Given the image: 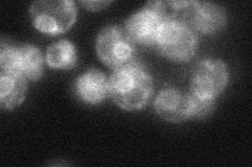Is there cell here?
<instances>
[{"label":"cell","instance_id":"cell-13","mask_svg":"<svg viewBox=\"0 0 252 167\" xmlns=\"http://www.w3.org/2000/svg\"><path fill=\"white\" fill-rule=\"evenodd\" d=\"M191 100V118H205L210 115L215 108L216 99L204 98L189 93Z\"/></svg>","mask_w":252,"mask_h":167},{"label":"cell","instance_id":"cell-7","mask_svg":"<svg viewBox=\"0 0 252 167\" xmlns=\"http://www.w3.org/2000/svg\"><path fill=\"white\" fill-rule=\"evenodd\" d=\"M229 82V71L220 60H204L192 71L190 93L204 98L216 99Z\"/></svg>","mask_w":252,"mask_h":167},{"label":"cell","instance_id":"cell-11","mask_svg":"<svg viewBox=\"0 0 252 167\" xmlns=\"http://www.w3.org/2000/svg\"><path fill=\"white\" fill-rule=\"evenodd\" d=\"M27 79L21 75L1 72L0 74V106L3 110H13L26 98Z\"/></svg>","mask_w":252,"mask_h":167},{"label":"cell","instance_id":"cell-14","mask_svg":"<svg viewBox=\"0 0 252 167\" xmlns=\"http://www.w3.org/2000/svg\"><path fill=\"white\" fill-rule=\"evenodd\" d=\"M110 1H99V0H93V1H81V4L90 11H100L105 9L106 6H108Z\"/></svg>","mask_w":252,"mask_h":167},{"label":"cell","instance_id":"cell-2","mask_svg":"<svg viewBox=\"0 0 252 167\" xmlns=\"http://www.w3.org/2000/svg\"><path fill=\"white\" fill-rule=\"evenodd\" d=\"M156 45L167 59L175 62H188L198 50L199 41L196 34L182 20L170 18L162 23Z\"/></svg>","mask_w":252,"mask_h":167},{"label":"cell","instance_id":"cell-1","mask_svg":"<svg viewBox=\"0 0 252 167\" xmlns=\"http://www.w3.org/2000/svg\"><path fill=\"white\" fill-rule=\"evenodd\" d=\"M154 93L153 78L138 62L116 69L109 77V96L126 111L143 109Z\"/></svg>","mask_w":252,"mask_h":167},{"label":"cell","instance_id":"cell-5","mask_svg":"<svg viewBox=\"0 0 252 167\" xmlns=\"http://www.w3.org/2000/svg\"><path fill=\"white\" fill-rule=\"evenodd\" d=\"M96 49L99 59L112 69H119L135 62V43L118 26H107L100 31Z\"/></svg>","mask_w":252,"mask_h":167},{"label":"cell","instance_id":"cell-3","mask_svg":"<svg viewBox=\"0 0 252 167\" xmlns=\"http://www.w3.org/2000/svg\"><path fill=\"white\" fill-rule=\"evenodd\" d=\"M30 15L39 31L57 36L73 26L77 18V7L70 0H41L32 4Z\"/></svg>","mask_w":252,"mask_h":167},{"label":"cell","instance_id":"cell-12","mask_svg":"<svg viewBox=\"0 0 252 167\" xmlns=\"http://www.w3.org/2000/svg\"><path fill=\"white\" fill-rule=\"evenodd\" d=\"M45 60L53 69H72L77 63L76 47L67 40H60L47 48Z\"/></svg>","mask_w":252,"mask_h":167},{"label":"cell","instance_id":"cell-10","mask_svg":"<svg viewBox=\"0 0 252 167\" xmlns=\"http://www.w3.org/2000/svg\"><path fill=\"white\" fill-rule=\"evenodd\" d=\"M75 87L78 97L90 105H97L109 95V78L97 69L79 76Z\"/></svg>","mask_w":252,"mask_h":167},{"label":"cell","instance_id":"cell-8","mask_svg":"<svg viewBox=\"0 0 252 167\" xmlns=\"http://www.w3.org/2000/svg\"><path fill=\"white\" fill-rule=\"evenodd\" d=\"M182 20L194 33L203 35L216 34L226 26L227 15L219 4L211 2L189 1L182 12Z\"/></svg>","mask_w":252,"mask_h":167},{"label":"cell","instance_id":"cell-4","mask_svg":"<svg viewBox=\"0 0 252 167\" xmlns=\"http://www.w3.org/2000/svg\"><path fill=\"white\" fill-rule=\"evenodd\" d=\"M43 55L38 47L31 44L15 46L1 42V72L18 74L30 81H37L43 74Z\"/></svg>","mask_w":252,"mask_h":167},{"label":"cell","instance_id":"cell-9","mask_svg":"<svg viewBox=\"0 0 252 167\" xmlns=\"http://www.w3.org/2000/svg\"><path fill=\"white\" fill-rule=\"evenodd\" d=\"M155 110L162 119L182 122L191 118V100L189 94L176 88L163 89L155 100Z\"/></svg>","mask_w":252,"mask_h":167},{"label":"cell","instance_id":"cell-6","mask_svg":"<svg viewBox=\"0 0 252 167\" xmlns=\"http://www.w3.org/2000/svg\"><path fill=\"white\" fill-rule=\"evenodd\" d=\"M166 20L162 1L148 2L141 11L132 14L125 22V31L135 44H156L162 23Z\"/></svg>","mask_w":252,"mask_h":167}]
</instances>
